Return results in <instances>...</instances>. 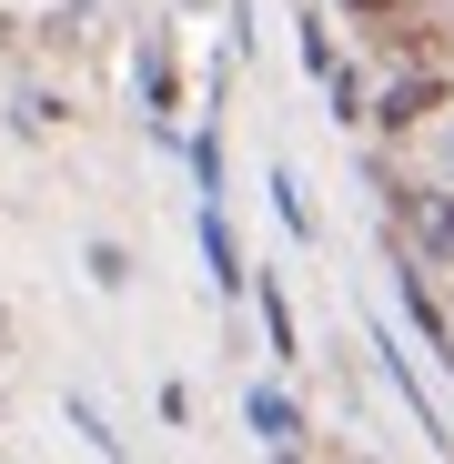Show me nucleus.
<instances>
[{"instance_id":"obj_1","label":"nucleus","mask_w":454,"mask_h":464,"mask_svg":"<svg viewBox=\"0 0 454 464\" xmlns=\"http://www.w3.org/2000/svg\"><path fill=\"white\" fill-rule=\"evenodd\" d=\"M373 192H384V212L404 222V243L424 263H454V192L444 182H373Z\"/></svg>"},{"instance_id":"obj_2","label":"nucleus","mask_w":454,"mask_h":464,"mask_svg":"<svg viewBox=\"0 0 454 464\" xmlns=\"http://www.w3.org/2000/svg\"><path fill=\"white\" fill-rule=\"evenodd\" d=\"M192 232H202V263H212V293H222V303H243V293H253V263L233 253V222H222V202H202V212H192Z\"/></svg>"},{"instance_id":"obj_3","label":"nucleus","mask_w":454,"mask_h":464,"mask_svg":"<svg viewBox=\"0 0 454 464\" xmlns=\"http://www.w3.org/2000/svg\"><path fill=\"white\" fill-rule=\"evenodd\" d=\"M394 293H404V324L424 334V353H444V363H454V324H444V303L424 293V273H414V253H404V243H394Z\"/></svg>"},{"instance_id":"obj_4","label":"nucleus","mask_w":454,"mask_h":464,"mask_svg":"<svg viewBox=\"0 0 454 464\" xmlns=\"http://www.w3.org/2000/svg\"><path fill=\"white\" fill-rule=\"evenodd\" d=\"M373 353H384V383H394V394H404V404H414V424H424V434H434V444H444V454H454V434H444V404H434V394H424V373H414V363H404V343H394V334H373Z\"/></svg>"},{"instance_id":"obj_5","label":"nucleus","mask_w":454,"mask_h":464,"mask_svg":"<svg viewBox=\"0 0 454 464\" xmlns=\"http://www.w3.org/2000/svg\"><path fill=\"white\" fill-rule=\"evenodd\" d=\"M243 424H253L273 454H293V444H303V404L283 394V383H253V394H243Z\"/></svg>"},{"instance_id":"obj_6","label":"nucleus","mask_w":454,"mask_h":464,"mask_svg":"<svg viewBox=\"0 0 454 464\" xmlns=\"http://www.w3.org/2000/svg\"><path fill=\"white\" fill-rule=\"evenodd\" d=\"M253 303H263V353L273 363H303V334H293V293L273 273H253Z\"/></svg>"},{"instance_id":"obj_7","label":"nucleus","mask_w":454,"mask_h":464,"mask_svg":"<svg viewBox=\"0 0 454 464\" xmlns=\"http://www.w3.org/2000/svg\"><path fill=\"white\" fill-rule=\"evenodd\" d=\"M434 102H444V82H434V71H414V82H394V92H384V102H373L363 121H384V131H414V121H424Z\"/></svg>"},{"instance_id":"obj_8","label":"nucleus","mask_w":454,"mask_h":464,"mask_svg":"<svg viewBox=\"0 0 454 464\" xmlns=\"http://www.w3.org/2000/svg\"><path fill=\"white\" fill-rule=\"evenodd\" d=\"M293 31H303V71H314V82H324V71L343 61V51H333V21L314 11V0H303V21H293Z\"/></svg>"},{"instance_id":"obj_9","label":"nucleus","mask_w":454,"mask_h":464,"mask_svg":"<svg viewBox=\"0 0 454 464\" xmlns=\"http://www.w3.org/2000/svg\"><path fill=\"white\" fill-rule=\"evenodd\" d=\"M263 192H273V212H283V232H293V243H314V202H303V182H293V172H273Z\"/></svg>"},{"instance_id":"obj_10","label":"nucleus","mask_w":454,"mask_h":464,"mask_svg":"<svg viewBox=\"0 0 454 464\" xmlns=\"http://www.w3.org/2000/svg\"><path fill=\"white\" fill-rule=\"evenodd\" d=\"M324 92H333V121H363V111H373V102H363V71H353V61H333V71H324Z\"/></svg>"},{"instance_id":"obj_11","label":"nucleus","mask_w":454,"mask_h":464,"mask_svg":"<svg viewBox=\"0 0 454 464\" xmlns=\"http://www.w3.org/2000/svg\"><path fill=\"white\" fill-rule=\"evenodd\" d=\"M192 182H202V202H222V131L212 121L192 131Z\"/></svg>"},{"instance_id":"obj_12","label":"nucleus","mask_w":454,"mask_h":464,"mask_svg":"<svg viewBox=\"0 0 454 464\" xmlns=\"http://www.w3.org/2000/svg\"><path fill=\"white\" fill-rule=\"evenodd\" d=\"M71 424H82V434H92V454H101V464H131V454H121V434L101 424V404H82V394H71Z\"/></svg>"},{"instance_id":"obj_13","label":"nucleus","mask_w":454,"mask_h":464,"mask_svg":"<svg viewBox=\"0 0 454 464\" xmlns=\"http://www.w3.org/2000/svg\"><path fill=\"white\" fill-rule=\"evenodd\" d=\"M82 263H92V283H101V293H121V283H131V253H121V243H92Z\"/></svg>"},{"instance_id":"obj_14","label":"nucleus","mask_w":454,"mask_h":464,"mask_svg":"<svg viewBox=\"0 0 454 464\" xmlns=\"http://www.w3.org/2000/svg\"><path fill=\"white\" fill-rule=\"evenodd\" d=\"M343 11H363V21H384V11H394V0H343Z\"/></svg>"},{"instance_id":"obj_15","label":"nucleus","mask_w":454,"mask_h":464,"mask_svg":"<svg viewBox=\"0 0 454 464\" xmlns=\"http://www.w3.org/2000/svg\"><path fill=\"white\" fill-rule=\"evenodd\" d=\"M273 464H303V454H273Z\"/></svg>"}]
</instances>
